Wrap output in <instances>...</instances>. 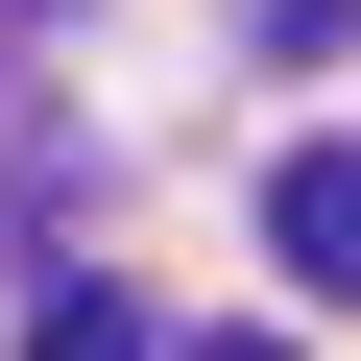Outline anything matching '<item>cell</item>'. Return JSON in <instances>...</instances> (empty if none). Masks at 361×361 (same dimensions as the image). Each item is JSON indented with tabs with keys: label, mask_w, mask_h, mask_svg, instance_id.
I'll return each mask as SVG.
<instances>
[{
	"label": "cell",
	"mask_w": 361,
	"mask_h": 361,
	"mask_svg": "<svg viewBox=\"0 0 361 361\" xmlns=\"http://www.w3.org/2000/svg\"><path fill=\"white\" fill-rule=\"evenodd\" d=\"M193 361H289V337H193Z\"/></svg>",
	"instance_id": "3957f363"
},
{
	"label": "cell",
	"mask_w": 361,
	"mask_h": 361,
	"mask_svg": "<svg viewBox=\"0 0 361 361\" xmlns=\"http://www.w3.org/2000/svg\"><path fill=\"white\" fill-rule=\"evenodd\" d=\"M25 361H145V313L121 289H25Z\"/></svg>",
	"instance_id": "7a4b0ae2"
},
{
	"label": "cell",
	"mask_w": 361,
	"mask_h": 361,
	"mask_svg": "<svg viewBox=\"0 0 361 361\" xmlns=\"http://www.w3.org/2000/svg\"><path fill=\"white\" fill-rule=\"evenodd\" d=\"M265 241H289V289H361V145H289L265 169Z\"/></svg>",
	"instance_id": "6da1fadb"
}]
</instances>
